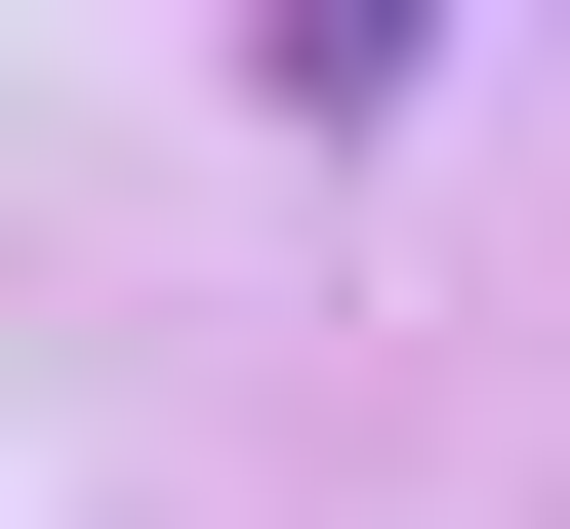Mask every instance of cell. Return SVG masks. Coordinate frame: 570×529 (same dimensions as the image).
I'll return each instance as SVG.
<instances>
[{"label":"cell","mask_w":570,"mask_h":529,"mask_svg":"<svg viewBox=\"0 0 570 529\" xmlns=\"http://www.w3.org/2000/svg\"><path fill=\"white\" fill-rule=\"evenodd\" d=\"M407 41H449V0H245V82H285V123H407Z\"/></svg>","instance_id":"cell-1"}]
</instances>
